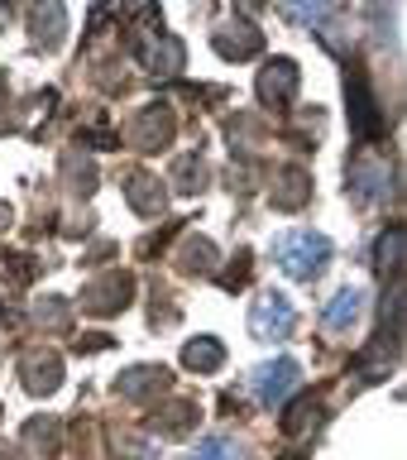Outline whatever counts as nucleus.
<instances>
[{"mask_svg":"<svg viewBox=\"0 0 407 460\" xmlns=\"http://www.w3.org/2000/svg\"><path fill=\"white\" fill-rule=\"evenodd\" d=\"M273 254H279L283 273H293V279H312V273L331 259V240L316 235V230H288V235L273 240Z\"/></svg>","mask_w":407,"mask_h":460,"instance_id":"nucleus-1","label":"nucleus"},{"mask_svg":"<svg viewBox=\"0 0 407 460\" xmlns=\"http://www.w3.org/2000/svg\"><path fill=\"white\" fill-rule=\"evenodd\" d=\"M297 379H302V374H297L293 359H269V365H259V369H254V379H250V384H254V398H259V402L279 408V402L293 398Z\"/></svg>","mask_w":407,"mask_h":460,"instance_id":"nucleus-2","label":"nucleus"},{"mask_svg":"<svg viewBox=\"0 0 407 460\" xmlns=\"http://www.w3.org/2000/svg\"><path fill=\"white\" fill-rule=\"evenodd\" d=\"M250 326H254V336H264V341H283L288 331H293V302L283 293H264L259 307L250 312Z\"/></svg>","mask_w":407,"mask_h":460,"instance_id":"nucleus-3","label":"nucleus"},{"mask_svg":"<svg viewBox=\"0 0 407 460\" xmlns=\"http://www.w3.org/2000/svg\"><path fill=\"white\" fill-rule=\"evenodd\" d=\"M369 307V293L365 288H341L336 297L326 302V312H322V326L326 331H350L359 322V312Z\"/></svg>","mask_w":407,"mask_h":460,"instance_id":"nucleus-4","label":"nucleus"},{"mask_svg":"<svg viewBox=\"0 0 407 460\" xmlns=\"http://www.w3.org/2000/svg\"><path fill=\"white\" fill-rule=\"evenodd\" d=\"M388 192V168L384 164H365L355 172V197L365 201V207H374V201H384Z\"/></svg>","mask_w":407,"mask_h":460,"instance_id":"nucleus-5","label":"nucleus"},{"mask_svg":"<svg viewBox=\"0 0 407 460\" xmlns=\"http://www.w3.org/2000/svg\"><path fill=\"white\" fill-rule=\"evenodd\" d=\"M192 460H244V456H240V441H235V437H221V431H211L207 441H197Z\"/></svg>","mask_w":407,"mask_h":460,"instance_id":"nucleus-6","label":"nucleus"},{"mask_svg":"<svg viewBox=\"0 0 407 460\" xmlns=\"http://www.w3.org/2000/svg\"><path fill=\"white\" fill-rule=\"evenodd\" d=\"M407 250V230H388V235L379 240V250H374V264L379 269H394V254Z\"/></svg>","mask_w":407,"mask_h":460,"instance_id":"nucleus-7","label":"nucleus"},{"mask_svg":"<svg viewBox=\"0 0 407 460\" xmlns=\"http://www.w3.org/2000/svg\"><path fill=\"white\" fill-rule=\"evenodd\" d=\"M187 365H221V345L216 341H192V350H187Z\"/></svg>","mask_w":407,"mask_h":460,"instance_id":"nucleus-8","label":"nucleus"}]
</instances>
